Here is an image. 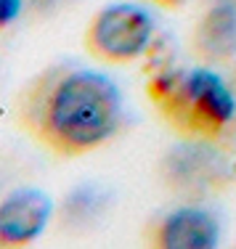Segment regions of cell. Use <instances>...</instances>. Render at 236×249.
<instances>
[{
    "label": "cell",
    "instance_id": "1",
    "mask_svg": "<svg viewBox=\"0 0 236 249\" xmlns=\"http://www.w3.org/2000/svg\"><path fill=\"white\" fill-rule=\"evenodd\" d=\"M14 120L35 146L58 159H77L122 133L125 104L109 74L80 64H53L16 90Z\"/></svg>",
    "mask_w": 236,
    "mask_h": 249
},
{
    "label": "cell",
    "instance_id": "2",
    "mask_svg": "<svg viewBox=\"0 0 236 249\" xmlns=\"http://www.w3.org/2000/svg\"><path fill=\"white\" fill-rule=\"evenodd\" d=\"M146 98L170 133L188 143L223 138L236 117L234 88L210 64H162L146 80Z\"/></svg>",
    "mask_w": 236,
    "mask_h": 249
},
{
    "label": "cell",
    "instance_id": "3",
    "mask_svg": "<svg viewBox=\"0 0 236 249\" xmlns=\"http://www.w3.org/2000/svg\"><path fill=\"white\" fill-rule=\"evenodd\" d=\"M154 19L144 5L109 3L91 16L82 29V48L101 64H130L149 51Z\"/></svg>",
    "mask_w": 236,
    "mask_h": 249
},
{
    "label": "cell",
    "instance_id": "4",
    "mask_svg": "<svg viewBox=\"0 0 236 249\" xmlns=\"http://www.w3.org/2000/svg\"><path fill=\"white\" fill-rule=\"evenodd\" d=\"M144 241L154 249H215L220 223L204 207H175L146 223Z\"/></svg>",
    "mask_w": 236,
    "mask_h": 249
},
{
    "label": "cell",
    "instance_id": "5",
    "mask_svg": "<svg viewBox=\"0 0 236 249\" xmlns=\"http://www.w3.org/2000/svg\"><path fill=\"white\" fill-rule=\"evenodd\" d=\"M53 217V199L40 188H16L0 204V247H29Z\"/></svg>",
    "mask_w": 236,
    "mask_h": 249
},
{
    "label": "cell",
    "instance_id": "6",
    "mask_svg": "<svg viewBox=\"0 0 236 249\" xmlns=\"http://www.w3.org/2000/svg\"><path fill=\"white\" fill-rule=\"evenodd\" d=\"M188 51L199 64H228L236 58V5L207 3L188 32Z\"/></svg>",
    "mask_w": 236,
    "mask_h": 249
},
{
    "label": "cell",
    "instance_id": "7",
    "mask_svg": "<svg viewBox=\"0 0 236 249\" xmlns=\"http://www.w3.org/2000/svg\"><path fill=\"white\" fill-rule=\"evenodd\" d=\"M21 5H24V0H3V14H0L3 27H11V21L21 14Z\"/></svg>",
    "mask_w": 236,
    "mask_h": 249
},
{
    "label": "cell",
    "instance_id": "8",
    "mask_svg": "<svg viewBox=\"0 0 236 249\" xmlns=\"http://www.w3.org/2000/svg\"><path fill=\"white\" fill-rule=\"evenodd\" d=\"M151 3L162 5V8H178V5H183L186 0H151Z\"/></svg>",
    "mask_w": 236,
    "mask_h": 249
},
{
    "label": "cell",
    "instance_id": "9",
    "mask_svg": "<svg viewBox=\"0 0 236 249\" xmlns=\"http://www.w3.org/2000/svg\"><path fill=\"white\" fill-rule=\"evenodd\" d=\"M207 3H231V5H236V0H207Z\"/></svg>",
    "mask_w": 236,
    "mask_h": 249
}]
</instances>
